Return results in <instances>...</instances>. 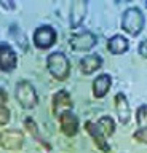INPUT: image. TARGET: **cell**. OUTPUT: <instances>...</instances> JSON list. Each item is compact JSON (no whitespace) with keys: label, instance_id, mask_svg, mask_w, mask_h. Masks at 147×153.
Masks as SVG:
<instances>
[{"label":"cell","instance_id":"cell-1","mask_svg":"<svg viewBox=\"0 0 147 153\" xmlns=\"http://www.w3.org/2000/svg\"><path fill=\"white\" fill-rule=\"evenodd\" d=\"M46 69L53 78H56L58 81H64L70 75V61L63 51L50 53L46 57Z\"/></svg>","mask_w":147,"mask_h":153},{"label":"cell","instance_id":"cell-2","mask_svg":"<svg viewBox=\"0 0 147 153\" xmlns=\"http://www.w3.org/2000/svg\"><path fill=\"white\" fill-rule=\"evenodd\" d=\"M144 13L141 8L137 7H130L126 8L122 14V29L126 33H130L131 37H137L139 33L144 30Z\"/></svg>","mask_w":147,"mask_h":153},{"label":"cell","instance_id":"cell-3","mask_svg":"<svg viewBox=\"0 0 147 153\" xmlns=\"http://www.w3.org/2000/svg\"><path fill=\"white\" fill-rule=\"evenodd\" d=\"M16 100L19 102V105L22 108H34L39 104V96H37V91L34 88V85L27 80H21L16 83Z\"/></svg>","mask_w":147,"mask_h":153},{"label":"cell","instance_id":"cell-4","mask_svg":"<svg viewBox=\"0 0 147 153\" xmlns=\"http://www.w3.org/2000/svg\"><path fill=\"white\" fill-rule=\"evenodd\" d=\"M32 42H34L35 48H39V50H50L58 42V32L54 30L53 26L43 24V26H39L34 30Z\"/></svg>","mask_w":147,"mask_h":153},{"label":"cell","instance_id":"cell-5","mask_svg":"<svg viewBox=\"0 0 147 153\" xmlns=\"http://www.w3.org/2000/svg\"><path fill=\"white\" fill-rule=\"evenodd\" d=\"M70 48L74 51H78V53H87V51H91L94 46L98 45V37L94 35L91 30H83V32H78V33H74L70 37Z\"/></svg>","mask_w":147,"mask_h":153},{"label":"cell","instance_id":"cell-6","mask_svg":"<svg viewBox=\"0 0 147 153\" xmlns=\"http://www.w3.org/2000/svg\"><path fill=\"white\" fill-rule=\"evenodd\" d=\"M24 143V134L21 129H3L0 131V148L3 150H19Z\"/></svg>","mask_w":147,"mask_h":153},{"label":"cell","instance_id":"cell-7","mask_svg":"<svg viewBox=\"0 0 147 153\" xmlns=\"http://www.w3.org/2000/svg\"><path fill=\"white\" fill-rule=\"evenodd\" d=\"M18 67V54L10 43L0 42V70L10 74Z\"/></svg>","mask_w":147,"mask_h":153},{"label":"cell","instance_id":"cell-8","mask_svg":"<svg viewBox=\"0 0 147 153\" xmlns=\"http://www.w3.org/2000/svg\"><path fill=\"white\" fill-rule=\"evenodd\" d=\"M58 120H59V128H61V131H63L64 136L74 137V136H77V134H78L80 121H78V117L72 112V110L61 113L58 117Z\"/></svg>","mask_w":147,"mask_h":153},{"label":"cell","instance_id":"cell-9","mask_svg":"<svg viewBox=\"0 0 147 153\" xmlns=\"http://www.w3.org/2000/svg\"><path fill=\"white\" fill-rule=\"evenodd\" d=\"M51 105H53L51 110H53L54 117H59L61 113L72 110L74 102H72V97H70L69 91H66V89L56 91V93L53 94V99H51Z\"/></svg>","mask_w":147,"mask_h":153},{"label":"cell","instance_id":"cell-10","mask_svg":"<svg viewBox=\"0 0 147 153\" xmlns=\"http://www.w3.org/2000/svg\"><path fill=\"white\" fill-rule=\"evenodd\" d=\"M85 131L88 132V136L93 139L94 145H96L102 153H109V152H110V145H109L107 139L104 137L102 131L99 129V126L94 121H90V120H88V121H85Z\"/></svg>","mask_w":147,"mask_h":153},{"label":"cell","instance_id":"cell-11","mask_svg":"<svg viewBox=\"0 0 147 153\" xmlns=\"http://www.w3.org/2000/svg\"><path fill=\"white\" fill-rule=\"evenodd\" d=\"M113 102H115V112L118 117V123L128 124L131 120V107H130V102H128L126 96L123 93H117Z\"/></svg>","mask_w":147,"mask_h":153},{"label":"cell","instance_id":"cell-12","mask_svg":"<svg viewBox=\"0 0 147 153\" xmlns=\"http://www.w3.org/2000/svg\"><path fill=\"white\" fill-rule=\"evenodd\" d=\"M87 8L88 3L82 2V0H75L70 5V11H69V21H70V27L77 29L82 26L85 16H87Z\"/></svg>","mask_w":147,"mask_h":153},{"label":"cell","instance_id":"cell-13","mask_svg":"<svg viewBox=\"0 0 147 153\" xmlns=\"http://www.w3.org/2000/svg\"><path fill=\"white\" fill-rule=\"evenodd\" d=\"M110 86H112V76H110V75H109V74L98 75L96 78H94V81H93V86H91L93 96H94L96 99L106 97L107 93L110 91Z\"/></svg>","mask_w":147,"mask_h":153},{"label":"cell","instance_id":"cell-14","mask_svg":"<svg viewBox=\"0 0 147 153\" xmlns=\"http://www.w3.org/2000/svg\"><path fill=\"white\" fill-rule=\"evenodd\" d=\"M102 65V57L96 54V53H91V54H87L80 59V72L83 75H91L96 70L101 69Z\"/></svg>","mask_w":147,"mask_h":153},{"label":"cell","instance_id":"cell-15","mask_svg":"<svg viewBox=\"0 0 147 153\" xmlns=\"http://www.w3.org/2000/svg\"><path fill=\"white\" fill-rule=\"evenodd\" d=\"M107 51L110 53V54H123V53L128 51V48H130V42H128V38H125L123 35L120 33H117V35L110 37L107 40Z\"/></svg>","mask_w":147,"mask_h":153},{"label":"cell","instance_id":"cell-16","mask_svg":"<svg viewBox=\"0 0 147 153\" xmlns=\"http://www.w3.org/2000/svg\"><path fill=\"white\" fill-rule=\"evenodd\" d=\"M96 124L99 126V129L102 131L104 137H110L113 132H115V121L112 120V117H109V115H102L101 118L96 121Z\"/></svg>","mask_w":147,"mask_h":153},{"label":"cell","instance_id":"cell-17","mask_svg":"<svg viewBox=\"0 0 147 153\" xmlns=\"http://www.w3.org/2000/svg\"><path fill=\"white\" fill-rule=\"evenodd\" d=\"M24 128L27 129V131H29V134H31V136L35 139L37 142L40 143V145H45V148H46V150H51V147H50L48 143H46V142L43 140V139L40 137V134H39V128H37L35 121H34V120H32L31 117H27V118L24 120Z\"/></svg>","mask_w":147,"mask_h":153},{"label":"cell","instance_id":"cell-18","mask_svg":"<svg viewBox=\"0 0 147 153\" xmlns=\"http://www.w3.org/2000/svg\"><path fill=\"white\" fill-rule=\"evenodd\" d=\"M136 121L139 129H147V105L141 104L136 112Z\"/></svg>","mask_w":147,"mask_h":153},{"label":"cell","instance_id":"cell-19","mask_svg":"<svg viewBox=\"0 0 147 153\" xmlns=\"http://www.w3.org/2000/svg\"><path fill=\"white\" fill-rule=\"evenodd\" d=\"M10 117H11V112L7 105L5 107H0V128L5 126V124L10 121Z\"/></svg>","mask_w":147,"mask_h":153},{"label":"cell","instance_id":"cell-20","mask_svg":"<svg viewBox=\"0 0 147 153\" xmlns=\"http://www.w3.org/2000/svg\"><path fill=\"white\" fill-rule=\"evenodd\" d=\"M133 139L139 143H146V139H147V129H139L137 128L134 134H133Z\"/></svg>","mask_w":147,"mask_h":153},{"label":"cell","instance_id":"cell-21","mask_svg":"<svg viewBox=\"0 0 147 153\" xmlns=\"http://www.w3.org/2000/svg\"><path fill=\"white\" fill-rule=\"evenodd\" d=\"M7 102H8V94H7V91L0 88V107H5Z\"/></svg>","mask_w":147,"mask_h":153},{"label":"cell","instance_id":"cell-22","mask_svg":"<svg viewBox=\"0 0 147 153\" xmlns=\"http://www.w3.org/2000/svg\"><path fill=\"white\" fill-rule=\"evenodd\" d=\"M139 54H141L142 57H146V56H147V45H146V42H144V40L139 43Z\"/></svg>","mask_w":147,"mask_h":153}]
</instances>
